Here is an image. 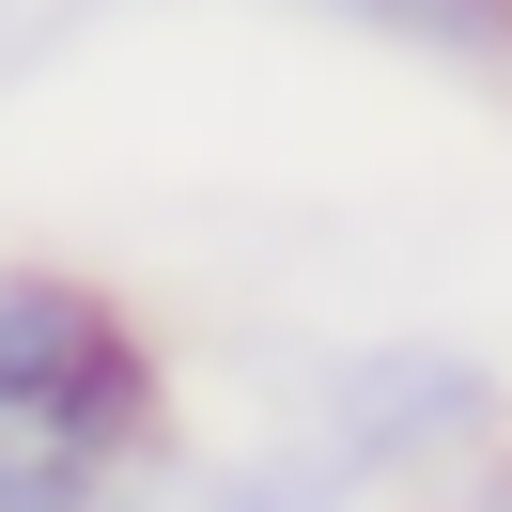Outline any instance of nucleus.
<instances>
[{
	"instance_id": "5",
	"label": "nucleus",
	"mask_w": 512,
	"mask_h": 512,
	"mask_svg": "<svg viewBox=\"0 0 512 512\" xmlns=\"http://www.w3.org/2000/svg\"><path fill=\"white\" fill-rule=\"evenodd\" d=\"M388 47H435V63H512V0H326Z\"/></svg>"
},
{
	"instance_id": "3",
	"label": "nucleus",
	"mask_w": 512,
	"mask_h": 512,
	"mask_svg": "<svg viewBox=\"0 0 512 512\" xmlns=\"http://www.w3.org/2000/svg\"><path fill=\"white\" fill-rule=\"evenodd\" d=\"M357 497H373V481H357L326 435L233 450V466H156V450H140V466L109 481V512H357Z\"/></svg>"
},
{
	"instance_id": "6",
	"label": "nucleus",
	"mask_w": 512,
	"mask_h": 512,
	"mask_svg": "<svg viewBox=\"0 0 512 512\" xmlns=\"http://www.w3.org/2000/svg\"><path fill=\"white\" fill-rule=\"evenodd\" d=\"M450 512H512V450H466L450 466Z\"/></svg>"
},
{
	"instance_id": "2",
	"label": "nucleus",
	"mask_w": 512,
	"mask_h": 512,
	"mask_svg": "<svg viewBox=\"0 0 512 512\" xmlns=\"http://www.w3.org/2000/svg\"><path fill=\"white\" fill-rule=\"evenodd\" d=\"M0 419H63L109 466H140L156 450V357H140V326L94 280H63V264H0Z\"/></svg>"
},
{
	"instance_id": "1",
	"label": "nucleus",
	"mask_w": 512,
	"mask_h": 512,
	"mask_svg": "<svg viewBox=\"0 0 512 512\" xmlns=\"http://www.w3.org/2000/svg\"><path fill=\"white\" fill-rule=\"evenodd\" d=\"M311 435L342 450L357 481H450L466 450H497L512 435V388H497V357H466V342H342L311 373Z\"/></svg>"
},
{
	"instance_id": "4",
	"label": "nucleus",
	"mask_w": 512,
	"mask_h": 512,
	"mask_svg": "<svg viewBox=\"0 0 512 512\" xmlns=\"http://www.w3.org/2000/svg\"><path fill=\"white\" fill-rule=\"evenodd\" d=\"M109 450L63 435V419H0V512H109Z\"/></svg>"
}]
</instances>
